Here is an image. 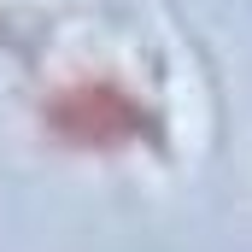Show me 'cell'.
Returning <instances> with one entry per match:
<instances>
[{
    "label": "cell",
    "instance_id": "1",
    "mask_svg": "<svg viewBox=\"0 0 252 252\" xmlns=\"http://www.w3.org/2000/svg\"><path fill=\"white\" fill-rule=\"evenodd\" d=\"M41 124L47 135L70 147V153H135V147H153L164 124L153 112L147 94H135L124 76H64L59 88L41 100Z\"/></svg>",
    "mask_w": 252,
    "mask_h": 252
}]
</instances>
